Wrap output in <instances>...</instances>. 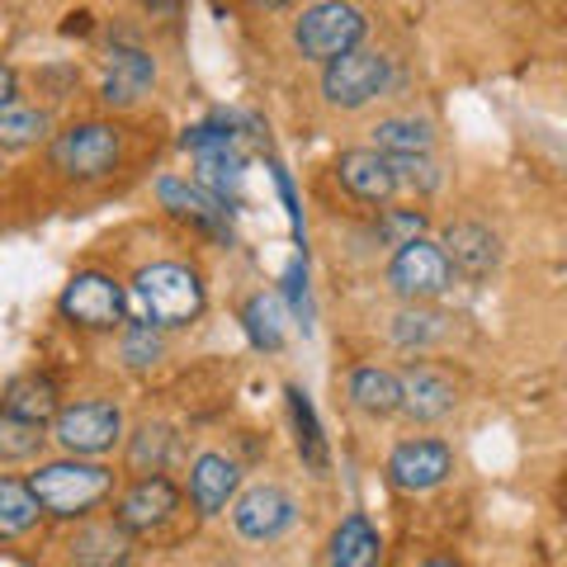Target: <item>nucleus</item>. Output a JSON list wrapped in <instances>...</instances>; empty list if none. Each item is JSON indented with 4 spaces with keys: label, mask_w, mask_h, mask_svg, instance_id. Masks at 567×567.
Here are the masks:
<instances>
[{
    "label": "nucleus",
    "mask_w": 567,
    "mask_h": 567,
    "mask_svg": "<svg viewBox=\"0 0 567 567\" xmlns=\"http://www.w3.org/2000/svg\"><path fill=\"white\" fill-rule=\"evenodd\" d=\"M29 492L48 516L58 520H81L114 492V473L91 458H58V464H43L39 473H29Z\"/></svg>",
    "instance_id": "nucleus-1"
},
{
    "label": "nucleus",
    "mask_w": 567,
    "mask_h": 567,
    "mask_svg": "<svg viewBox=\"0 0 567 567\" xmlns=\"http://www.w3.org/2000/svg\"><path fill=\"white\" fill-rule=\"evenodd\" d=\"M133 303L142 312V322H152V327H189L204 312V284L189 265L162 260V265L137 270Z\"/></svg>",
    "instance_id": "nucleus-2"
},
{
    "label": "nucleus",
    "mask_w": 567,
    "mask_h": 567,
    "mask_svg": "<svg viewBox=\"0 0 567 567\" xmlns=\"http://www.w3.org/2000/svg\"><path fill=\"white\" fill-rule=\"evenodd\" d=\"M364 29H369L364 10H354L350 0H317V6L298 14L293 48L303 52L308 62H331V58H341V52L360 48Z\"/></svg>",
    "instance_id": "nucleus-3"
},
{
    "label": "nucleus",
    "mask_w": 567,
    "mask_h": 567,
    "mask_svg": "<svg viewBox=\"0 0 567 567\" xmlns=\"http://www.w3.org/2000/svg\"><path fill=\"white\" fill-rule=\"evenodd\" d=\"M388 81H393V62L383 52H369V48H350L341 58H331L322 71V95L331 110H364L374 104Z\"/></svg>",
    "instance_id": "nucleus-4"
},
{
    "label": "nucleus",
    "mask_w": 567,
    "mask_h": 567,
    "mask_svg": "<svg viewBox=\"0 0 567 567\" xmlns=\"http://www.w3.org/2000/svg\"><path fill=\"white\" fill-rule=\"evenodd\" d=\"M123 156V137L114 123H71L66 133L52 137V166L71 181H100Z\"/></svg>",
    "instance_id": "nucleus-5"
},
{
    "label": "nucleus",
    "mask_w": 567,
    "mask_h": 567,
    "mask_svg": "<svg viewBox=\"0 0 567 567\" xmlns=\"http://www.w3.org/2000/svg\"><path fill=\"white\" fill-rule=\"evenodd\" d=\"M52 440L71 454V458H95L110 454L123 440V412L114 402H76V406H58L52 416Z\"/></svg>",
    "instance_id": "nucleus-6"
},
{
    "label": "nucleus",
    "mask_w": 567,
    "mask_h": 567,
    "mask_svg": "<svg viewBox=\"0 0 567 567\" xmlns=\"http://www.w3.org/2000/svg\"><path fill=\"white\" fill-rule=\"evenodd\" d=\"M388 284H393V293L406 298V303H435V298H445L454 289V270L435 241L416 237V241H406L393 251Z\"/></svg>",
    "instance_id": "nucleus-7"
},
{
    "label": "nucleus",
    "mask_w": 567,
    "mask_h": 567,
    "mask_svg": "<svg viewBox=\"0 0 567 567\" xmlns=\"http://www.w3.org/2000/svg\"><path fill=\"white\" fill-rule=\"evenodd\" d=\"M58 308L71 327H85V331H110L123 322V308H128V293L123 284L104 270H81L76 279L62 289Z\"/></svg>",
    "instance_id": "nucleus-8"
},
{
    "label": "nucleus",
    "mask_w": 567,
    "mask_h": 567,
    "mask_svg": "<svg viewBox=\"0 0 567 567\" xmlns=\"http://www.w3.org/2000/svg\"><path fill=\"white\" fill-rule=\"evenodd\" d=\"M454 473V450L445 440H402L388 454V477L402 492H431Z\"/></svg>",
    "instance_id": "nucleus-9"
},
{
    "label": "nucleus",
    "mask_w": 567,
    "mask_h": 567,
    "mask_svg": "<svg viewBox=\"0 0 567 567\" xmlns=\"http://www.w3.org/2000/svg\"><path fill=\"white\" fill-rule=\"evenodd\" d=\"M298 520V506H293V496L275 487V483H260L251 492H241L237 496V506H233V525H237V535L246 539H279L284 529H293Z\"/></svg>",
    "instance_id": "nucleus-10"
},
{
    "label": "nucleus",
    "mask_w": 567,
    "mask_h": 567,
    "mask_svg": "<svg viewBox=\"0 0 567 567\" xmlns=\"http://www.w3.org/2000/svg\"><path fill=\"white\" fill-rule=\"evenodd\" d=\"M181 506V492H175L171 477L162 473H142L137 483L118 496V511H114V525L128 529V535H142V529H156L175 516Z\"/></svg>",
    "instance_id": "nucleus-11"
},
{
    "label": "nucleus",
    "mask_w": 567,
    "mask_h": 567,
    "mask_svg": "<svg viewBox=\"0 0 567 567\" xmlns=\"http://www.w3.org/2000/svg\"><path fill=\"white\" fill-rule=\"evenodd\" d=\"M402 383V406L412 421H445L454 406H458V383L435 364H406Z\"/></svg>",
    "instance_id": "nucleus-12"
},
{
    "label": "nucleus",
    "mask_w": 567,
    "mask_h": 567,
    "mask_svg": "<svg viewBox=\"0 0 567 567\" xmlns=\"http://www.w3.org/2000/svg\"><path fill=\"white\" fill-rule=\"evenodd\" d=\"M440 251H445L450 270L464 279H487L496 265H502V241H496V233L483 223H454Z\"/></svg>",
    "instance_id": "nucleus-13"
},
{
    "label": "nucleus",
    "mask_w": 567,
    "mask_h": 567,
    "mask_svg": "<svg viewBox=\"0 0 567 567\" xmlns=\"http://www.w3.org/2000/svg\"><path fill=\"white\" fill-rule=\"evenodd\" d=\"M156 85V62L142 48H110V71H104L100 100L110 110H133V104Z\"/></svg>",
    "instance_id": "nucleus-14"
},
{
    "label": "nucleus",
    "mask_w": 567,
    "mask_h": 567,
    "mask_svg": "<svg viewBox=\"0 0 567 567\" xmlns=\"http://www.w3.org/2000/svg\"><path fill=\"white\" fill-rule=\"evenodd\" d=\"M156 199H162V208H171L175 218H185L189 227H204V233H213V237H227V208L213 199L204 185H189V181L166 175V181H156Z\"/></svg>",
    "instance_id": "nucleus-15"
},
{
    "label": "nucleus",
    "mask_w": 567,
    "mask_h": 567,
    "mask_svg": "<svg viewBox=\"0 0 567 567\" xmlns=\"http://www.w3.org/2000/svg\"><path fill=\"white\" fill-rule=\"evenodd\" d=\"M237 483H241L237 458L199 454V458H194V473H189V502H194V511H199V516H218V511H227V502L237 496Z\"/></svg>",
    "instance_id": "nucleus-16"
},
{
    "label": "nucleus",
    "mask_w": 567,
    "mask_h": 567,
    "mask_svg": "<svg viewBox=\"0 0 567 567\" xmlns=\"http://www.w3.org/2000/svg\"><path fill=\"white\" fill-rule=\"evenodd\" d=\"M336 175H341V185L354 194V199H364V204H388L393 199V166H388V156H379L374 147H354L346 152L341 162H336Z\"/></svg>",
    "instance_id": "nucleus-17"
},
{
    "label": "nucleus",
    "mask_w": 567,
    "mask_h": 567,
    "mask_svg": "<svg viewBox=\"0 0 567 567\" xmlns=\"http://www.w3.org/2000/svg\"><path fill=\"white\" fill-rule=\"evenodd\" d=\"M58 383H52L48 374H20L6 398H0V412L14 416V421H33V425H48L52 416H58Z\"/></svg>",
    "instance_id": "nucleus-18"
},
{
    "label": "nucleus",
    "mask_w": 567,
    "mask_h": 567,
    "mask_svg": "<svg viewBox=\"0 0 567 567\" xmlns=\"http://www.w3.org/2000/svg\"><path fill=\"white\" fill-rule=\"evenodd\" d=\"M199 162V185L218 199L223 208H233L241 199V181H246V156L237 147H213V152H194Z\"/></svg>",
    "instance_id": "nucleus-19"
},
{
    "label": "nucleus",
    "mask_w": 567,
    "mask_h": 567,
    "mask_svg": "<svg viewBox=\"0 0 567 567\" xmlns=\"http://www.w3.org/2000/svg\"><path fill=\"white\" fill-rule=\"evenodd\" d=\"M383 539L364 516H346L331 535V567H379Z\"/></svg>",
    "instance_id": "nucleus-20"
},
{
    "label": "nucleus",
    "mask_w": 567,
    "mask_h": 567,
    "mask_svg": "<svg viewBox=\"0 0 567 567\" xmlns=\"http://www.w3.org/2000/svg\"><path fill=\"white\" fill-rule=\"evenodd\" d=\"M350 398L360 412L369 416H393L398 406H402V383L393 369H379V364H360L350 374Z\"/></svg>",
    "instance_id": "nucleus-21"
},
{
    "label": "nucleus",
    "mask_w": 567,
    "mask_h": 567,
    "mask_svg": "<svg viewBox=\"0 0 567 567\" xmlns=\"http://www.w3.org/2000/svg\"><path fill=\"white\" fill-rule=\"evenodd\" d=\"M284 398H289V416H293V440H298V454H303V464L327 473L331 464V450H327V435L322 425H317V412H312V398L303 393L298 383L284 388Z\"/></svg>",
    "instance_id": "nucleus-22"
},
{
    "label": "nucleus",
    "mask_w": 567,
    "mask_h": 567,
    "mask_svg": "<svg viewBox=\"0 0 567 567\" xmlns=\"http://www.w3.org/2000/svg\"><path fill=\"white\" fill-rule=\"evenodd\" d=\"M71 563L76 567H123L128 563V529L118 525H85L71 539Z\"/></svg>",
    "instance_id": "nucleus-23"
},
{
    "label": "nucleus",
    "mask_w": 567,
    "mask_h": 567,
    "mask_svg": "<svg viewBox=\"0 0 567 567\" xmlns=\"http://www.w3.org/2000/svg\"><path fill=\"white\" fill-rule=\"evenodd\" d=\"M39 516H43V506L33 502L29 483L0 473V539H20V535H29V529L39 525Z\"/></svg>",
    "instance_id": "nucleus-24"
},
{
    "label": "nucleus",
    "mask_w": 567,
    "mask_h": 567,
    "mask_svg": "<svg viewBox=\"0 0 567 567\" xmlns=\"http://www.w3.org/2000/svg\"><path fill=\"white\" fill-rule=\"evenodd\" d=\"M431 147H435V133L425 118H383L374 128L379 156H425Z\"/></svg>",
    "instance_id": "nucleus-25"
},
{
    "label": "nucleus",
    "mask_w": 567,
    "mask_h": 567,
    "mask_svg": "<svg viewBox=\"0 0 567 567\" xmlns=\"http://www.w3.org/2000/svg\"><path fill=\"white\" fill-rule=\"evenodd\" d=\"M48 137V114L29 104H0V152H24Z\"/></svg>",
    "instance_id": "nucleus-26"
},
{
    "label": "nucleus",
    "mask_w": 567,
    "mask_h": 567,
    "mask_svg": "<svg viewBox=\"0 0 567 567\" xmlns=\"http://www.w3.org/2000/svg\"><path fill=\"white\" fill-rule=\"evenodd\" d=\"M171 445H175V435H171V425L162 421H147L142 431L133 435V445H128V468L133 473H162L166 468V458H171Z\"/></svg>",
    "instance_id": "nucleus-27"
},
{
    "label": "nucleus",
    "mask_w": 567,
    "mask_h": 567,
    "mask_svg": "<svg viewBox=\"0 0 567 567\" xmlns=\"http://www.w3.org/2000/svg\"><path fill=\"white\" fill-rule=\"evenodd\" d=\"M241 322H246V336H251L256 350H279L284 346V322H279V303H275V298L256 293L251 303H246Z\"/></svg>",
    "instance_id": "nucleus-28"
},
{
    "label": "nucleus",
    "mask_w": 567,
    "mask_h": 567,
    "mask_svg": "<svg viewBox=\"0 0 567 567\" xmlns=\"http://www.w3.org/2000/svg\"><path fill=\"white\" fill-rule=\"evenodd\" d=\"M166 354V341H162V327L152 322H137L123 331V364L128 369H152L156 360Z\"/></svg>",
    "instance_id": "nucleus-29"
},
{
    "label": "nucleus",
    "mask_w": 567,
    "mask_h": 567,
    "mask_svg": "<svg viewBox=\"0 0 567 567\" xmlns=\"http://www.w3.org/2000/svg\"><path fill=\"white\" fill-rule=\"evenodd\" d=\"M43 450V425L0 412V458H33Z\"/></svg>",
    "instance_id": "nucleus-30"
},
{
    "label": "nucleus",
    "mask_w": 567,
    "mask_h": 567,
    "mask_svg": "<svg viewBox=\"0 0 567 567\" xmlns=\"http://www.w3.org/2000/svg\"><path fill=\"white\" fill-rule=\"evenodd\" d=\"M440 336H445V317L440 312H402L398 322H393V341L398 346H431V341H440Z\"/></svg>",
    "instance_id": "nucleus-31"
},
{
    "label": "nucleus",
    "mask_w": 567,
    "mask_h": 567,
    "mask_svg": "<svg viewBox=\"0 0 567 567\" xmlns=\"http://www.w3.org/2000/svg\"><path fill=\"white\" fill-rule=\"evenodd\" d=\"M181 147L185 152H213V147H237V133H233V118L218 114L208 123H194V128L181 133Z\"/></svg>",
    "instance_id": "nucleus-32"
},
{
    "label": "nucleus",
    "mask_w": 567,
    "mask_h": 567,
    "mask_svg": "<svg viewBox=\"0 0 567 567\" xmlns=\"http://www.w3.org/2000/svg\"><path fill=\"white\" fill-rule=\"evenodd\" d=\"M379 237L388 246H406V241H416L425 237V218L416 208H383V218H379Z\"/></svg>",
    "instance_id": "nucleus-33"
},
{
    "label": "nucleus",
    "mask_w": 567,
    "mask_h": 567,
    "mask_svg": "<svg viewBox=\"0 0 567 567\" xmlns=\"http://www.w3.org/2000/svg\"><path fill=\"white\" fill-rule=\"evenodd\" d=\"M388 166H393L398 185H416V189H435L440 185V171L431 162V152L425 156H388Z\"/></svg>",
    "instance_id": "nucleus-34"
},
{
    "label": "nucleus",
    "mask_w": 567,
    "mask_h": 567,
    "mask_svg": "<svg viewBox=\"0 0 567 567\" xmlns=\"http://www.w3.org/2000/svg\"><path fill=\"white\" fill-rule=\"evenodd\" d=\"M284 293H289L293 312H303V308H308V265H303V256H293V260H289V270H284Z\"/></svg>",
    "instance_id": "nucleus-35"
},
{
    "label": "nucleus",
    "mask_w": 567,
    "mask_h": 567,
    "mask_svg": "<svg viewBox=\"0 0 567 567\" xmlns=\"http://www.w3.org/2000/svg\"><path fill=\"white\" fill-rule=\"evenodd\" d=\"M275 185H279V199H284V208H289L293 227H298V199H293V185H289V175H284L279 166H275Z\"/></svg>",
    "instance_id": "nucleus-36"
},
{
    "label": "nucleus",
    "mask_w": 567,
    "mask_h": 567,
    "mask_svg": "<svg viewBox=\"0 0 567 567\" xmlns=\"http://www.w3.org/2000/svg\"><path fill=\"white\" fill-rule=\"evenodd\" d=\"M14 100V71L0 62V104H10Z\"/></svg>",
    "instance_id": "nucleus-37"
},
{
    "label": "nucleus",
    "mask_w": 567,
    "mask_h": 567,
    "mask_svg": "<svg viewBox=\"0 0 567 567\" xmlns=\"http://www.w3.org/2000/svg\"><path fill=\"white\" fill-rule=\"evenodd\" d=\"M62 29H66V33H85V29H91V14H85V10H81V14H71Z\"/></svg>",
    "instance_id": "nucleus-38"
},
{
    "label": "nucleus",
    "mask_w": 567,
    "mask_h": 567,
    "mask_svg": "<svg viewBox=\"0 0 567 567\" xmlns=\"http://www.w3.org/2000/svg\"><path fill=\"white\" fill-rule=\"evenodd\" d=\"M260 10H284V6H293V0H256Z\"/></svg>",
    "instance_id": "nucleus-39"
},
{
    "label": "nucleus",
    "mask_w": 567,
    "mask_h": 567,
    "mask_svg": "<svg viewBox=\"0 0 567 567\" xmlns=\"http://www.w3.org/2000/svg\"><path fill=\"white\" fill-rule=\"evenodd\" d=\"M142 6H147V10H171L175 0H142Z\"/></svg>",
    "instance_id": "nucleus-40"
},
{
    "label": "nucleus",
    "mask_w": 567,
    "mask_h": 567,
    "mask_svg": "<svg viewBox=\"0 0 567 567\" xmlns=\"http://www.w3.org/2000/svg\"><path fill=\"white\" fill-rule=\"evenodd\" d=\"M425 567H458V563H425Z\"/></svg>",
    "instance_id": "nucleus-41"
}]
</instances>
